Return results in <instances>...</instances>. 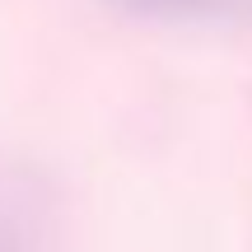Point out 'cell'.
<instances>
[{"mask_svg": "<svg viewBox=\"0 0 252 252\" xmlns=\"http://www.w3.org/2000/svg\"><path fill=\"white\" fill-rule=\"evenodd\" d=\"M122 5L140 9V14H196L210 0H122Z\"/></svg>", "mask_w": 252, "mask_h": 252, "instance_id": "obj_1", "label": "cell"}]
</instances>
